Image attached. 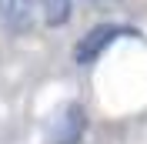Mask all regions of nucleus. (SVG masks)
<instances>
[{"label": "nucleus", "mask_w": 147, "mask_h": 144, "mask_svg": "<svg viewBox=\"0 0 147 144\" xmlns=\"http://www.w3.org/2000/svg\"><path fill=\"white\" fill-rule=\"evenodd\" d=\"M120 37H140V34L134 27H127V24H97V27H90L80 40H77V47H74V60L80 64V67H90L107 47L117 44Z\"/></svg>", "instance_id": "nucleus-1"}, {"label": "nucleus", "mask_w": 147, "mask_h": 144, "mask_svg": "<svg viewBox=\"0 0 147 144\" xmlns=\"http://www.w3.org/2000/svg\"><path fill=\"white\" fill-rule=\"evenodd\" d=\"M87 134V111L84 104H67L57 111V117L47 127V141L50 144H80Z\"/></svg>", "instance_id": "nucleus-2"}, {"label": "nucleus", "mask_w": 147, "mask_h": 144, "mask_svg": "<svg viewBox=\"0 0 147 144\" xmlns=\"http://www.w3.org/2000/svg\"><path fill=\"white\" fill-rule=\"evenodd\" d=\"M37 10L47 27H64L74 14V0H37Z\"/></svg>", "instance_id": "nucleus-3"}, {"label": "nucleus", "mask_w": 147, "mask_h": 144, "mask_svg": "<svg viewBox=\"0 0 147 144\" xmlns=\"http://www.w3.org/2000/svg\"><path fill=\"white\" fill-rule=\"evenodd\" d=\"M0 20L10 30H27V24H30V0H0Z\"/></svg>", "instance_id": "nucleus-4"}]
</instances>
